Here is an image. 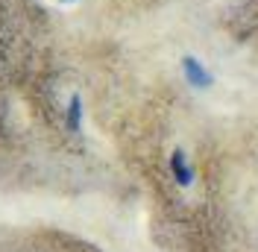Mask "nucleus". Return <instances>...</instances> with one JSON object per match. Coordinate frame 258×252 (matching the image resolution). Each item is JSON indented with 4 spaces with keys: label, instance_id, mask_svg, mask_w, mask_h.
Segmentation results:
<instances>
[{
    "label": "nucleus",
    "instance_id": "nucleus-1",
    "mask_svg": "<svg viewBox=\"0 0 258 252\" xmlns=\"http://www.w3.org/2000/svg\"><path fill=\"white\" fill-rule=\"evenodd\" d=\"M182 74H185V79L191 82L194 88H209L211 85V74L203 68V62L194 59V56H185V59H182Z\"/></svg>",
    "mask_w": 258,
    "mask_h": 252
},
{
    "label": "nucleus",
    "instance_id": "nucleus-2",
    "mask_svg": "<svg viewBox=\"0 0 258 252\" xmlns=\"http://www.w3.org/2000/svg\"><path fill=\"white\" fill-rule=\"evenodd\" d=\"M170 173H173V179H176L182 188L194 182V173H191V167H188V158H185L182 150H173L170 153Z\"/></svg>",
    "mask_w": 258,
    "mask_h": 252
},
{
    "label": "nucleus",
    "instance_id": "nucleus-3",
    "mask_svg": "<svg viewBox=\"0 0 258 252\" xmlns=\"http://www.w3.org/2000/svg\"><path fill=\"white\" fill-rule=\"evenodd\" d=\"M80 126H82V100H80V94H74L71 103H68V129L80 132Z\"/></svg>",
    "mask_w": 258,
    "mask_h": 252
},
{
    "label": "nucleus",
    "instance_id": "nucleus-4",
    "mask_svg": "<svg viewBox=\"0 0 258 252\" xmlns=\"http://www.w3.org/2000/svg\"><path fill=\"white\" fill-rule=\"evenodd\" d=\"M62 3H74V0H62Z\"/></svg>",
    "mask_w": 258,
    "mask_h": 252
}]
</instances>
